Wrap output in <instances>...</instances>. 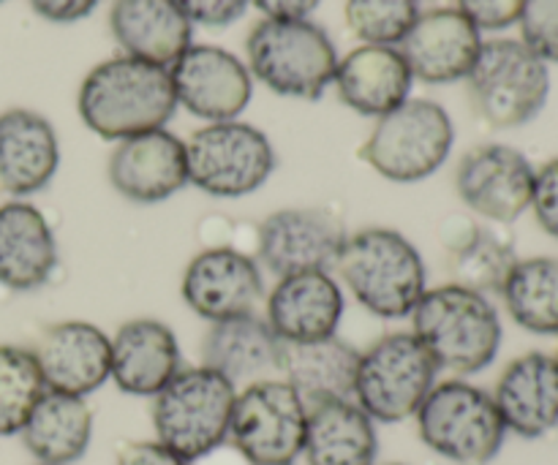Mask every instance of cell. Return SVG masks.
Wrapping results in <instances>:
<instances>
[{"label": "cell", "instance_id": "cell-1", "mask_svg": "<svg viewBox=\"0 0 558 465\" xmlns=\"http://www.w3.org/2000/svg\"><path fill=\"white\" fill-rule=\"evenodd\" d=\"M76 109L87 129L107 142L167 129L178 109L172 76L163 65L118 54L93 65L80 85Z\"/></svg>", "mask_w": 558, "mask_h": 465}, {"label": "cell", "instance_id": "cell-2", "mask_svg": "<svg viewBox=\"0 0 558 465\" xmlns=\"http://www.w3.org/2000/svg\"><path fill=\"white\" fill-rule=\"evenodd\" d=\"M412 332L439 370L456 379L483 374L499 357L505 327L488 294L461 283L430 286L412 310Z\"/></svg>", "mask_w": 558, "mask_h": 465}, {"label": "cell", "instance_id": "cell-3", "mask_svg": "<svg viewBox=\"0 0 558 465\" xmlns=\"http://www.w3.org/2000/svg\"><path fill=\"white\" fill-rule=\"evenodd\" d=\"M343 286L379 319H409L428 292V267L398 229L368 227L349 234L336 265Z\"/></svg>", "mask_w": 558, "mask_h": 465}, {"label": "cell", "instance_id": "cell-4", "mask_svg": "<svg viewBox=\"0 0 558 465\" xmlns=\"http://www.w3.org/2000/svg\"><path fill=\"white\" fill-rule=\"evenodd\" d=\"M238 387L207 365L180 368V374L150 397L153 433L158 444L194 463L229 444Z\"/></svg>", "mask_w": 558, "mask_h": 465}, {"label": "cell", "instance_id": "cell-5", "mask_svg": "<svg viewBox=\"0 0 558 465\" xmlns=\"http://www.w3.org/2000/svg\"><path fill=\"white\" fill-rule=\"evenodd\" d=\"M251 76L283 98L316 101L332 85L338 52L325 27L311 20H265L245 38Z\"/></svg>", "mask_w": 558, "mask_h": 465}, {"label": "cell", "instance_id": "cell-6", "mask_svg": "<svg viewBox=\"0 0 558 465\" xmlns=\"http://www.w3.org/2000/svg\"><path fill=\"white\" fill-rule=\"evenodd\" d=\"M414 423L420 441L430 452L458 465L494 463L510 436L494 395L456 376L436 381Z\"/></svg>", "mask_w": 558, "mask_h": 465}, {"label": "cell", "instance_id": "cell-7", "mask_svg": "<svg viewBox=\"0 0 558 465\" xmlns=\"http://www.w3.org/2000/svg\"><path fill=\"white\" fill-rule=\"evenodd\" d=\"M477 118L490 129H518L537 118L550 98V69L521 38L483 41L466 76Z\"/></svg>", "mask_w": 558, "mask_h": 465}, {"label": "cell", "instance_id": "cell-8", "mask_svg": "<svg viewBox=\"0 0 558 465\" xmlns=\"http://www.w3.org/2000/svg\"><path fill=\"white\" fill-rule=\"evenodd\" d=\"M456 145V125L441 103L409 98L376 120L360 158L390 183H420L439 172Z\"/></svg>", "mask_w": 558, "mask_h": 465}, {"label": "cell", "instance_id": "cell-9", "mask_svg": "<svg viewBox=\"0 0 558 465\" xmlns=\"http://www.w3.org/2000/svg\"><path fill=\"white\" fill-rule=\"evenodd\" d=\"M439 374V365L412 330L387 332L360 352L352 401L376 425L407 423L420 412Z\"/></svg>", "mask_w": 558, "mask_h": 465}, {"label": "cell", "instance_id": "cell-10", "mask_svg": "<svg viewBox=\"0 0 558 465\" xmlns=\"http://www.w3.org/2000/svg\"><path fill=\"white\" fill-rule=\"evenodd\" d=\"M189 183L213 199H243L276 172V150L265 131L243 120L207 123L185 142Z\"/></svg>", "mask_w": 558, "mask_h": 465}, {"label": "cell", "instance_id": "cell-11", "mask_svg": "<svg viewBox=\"0 0 558 465\" xmlns=\"http://www.w3.org/2000/svg\"><path fill=\"white\" fill-rule=\"evenodd\" d=\"M305 428V401L272 376L238 390L229 444L251 465H294L303 457Z\"/></svg>", "mask_w": 558, "mask_h": 465}, {"label": "cell", "instance_id": "cell-12", "mask_svg": "<svg viewBox=\"0 0 558 465\" xmlns=\"http://www.w3.org/2000/svg\"><path fill=\"white\" fill-rule=\"evenodd\" d=\"M349 232L325 207H287L256 227V261L276 278L298 272H332Z\"/></svg>", "mask_w": 558, "mask_h": 465}, {"label": "cell", "instance_id": "cell-13", "mask_svg": "<svg viewBox=\"0 0 558 465\" xmlns=\"http://www.w3.org/2000/svg\"><path fill=\"white\" fill-rule=\"evenodd\" d=\"M534 163L510 145H477L458 161L456 191L477 218L510 227L532 207Z\"/></svg>", "mask_w": 558, "mask_h": 465}, {"label": "cell", "instance_id": "cell-14", "mask_svg": "<svg viewBox=\"0 0 558 465\" xmlns=\"http://www.w3.org/2000/svg\"><path fill=\"white\" fill-rule=\"evenodd\" d=\"M180 297L207 325L256 314L265 299V276L256 256L232 245H210L185 265Z\"/></svg>", "mask_w": 558, "mask_h": 465}, {"label": "cell", "instance_id": "cell-15", "mask_svg": "<svg viewBox=\"0 0 558 465\" xmlns=\"http://www.w3.org/2000/svg\"><path fill=\"white\" fill-rule=\"evenodd\" d=\"M169 76L178 107H185L207 123L238 120L254 96L248 65L229 49L213 44H191L169 65Z\"/></svg>", "mask_w": 558, "mask_h": 465}, {"label": "cell", "instance_id": "cell-16", "mask_svg": "<svg viewBox=\"0 0 558 465\" xmlns=\"http://www.w3.org/2000/svg\"><path fill=\"white\" fill-rule=\"evenodd\" d=\"M112 188L134 205H158L189 185L185 142L172 131L156 129L118 142L107 161Z\"/></svg>", "mask_w": 558, "mask_h": 465}, {"label": "cell", "instance_id": "cell-17", "mask_svg": "<svg viewBox=\"0 0 558 465\" xmlns=\"http://www.w3.org/2000/svg\"><path fill=\"white\" fill-rule=\"evenodd\" d=\"M44 387L65 395L87 397L109 381L112 341L93 321H58L38 335L31 348Z\"/></svg>", "mask_w": 558, "mask_h": 465}, {"label": "cell", "instance_id": "cell-18", "mask_svg": "<svg viewBox=\"0 0 558 465\" xmlns=\"http://www.w3.org/2000/svg\"><path fill=\"white\" fill-rule=\"evenodd\" d=\"M398 49L414 79L450 85L466 79L474 69L483 49V30L458 9L441 5L420 14Z\"/></svg>", "mask_w": 558, "mask_h": 465}, {"label": "cell", "instance_id": "cell-19", "mask_svg": "<svg viewBox=\"0 0 558 465\" xmlns=\"http://www.w3.org/2000/svg\"><path fill=\"white\" fill-rule=\"evenodd\" d=\"M347 297L332 272L278 278L265 303V321L281 343H308L338 335Z\"/></svg>", "mask_w": 558, "mask_h": 465}, {"label": "cell", "instance_id": "cell-20", "mask_svg": "<svg viewBox=\"0 0 558 465\" xmlns=\"http://www.w3.org/2000/svg\"><path fill=\"white\" fill-rule=\"evenodd\" d=\"M507 433L518 439H545L558 428V357L529 352L501 370L490 392Z\"/></svg>", "mask_w": 558, "mask_h": 465}, {"label": "cell", "instance_id": "cell-21", "mask_svg": "<svg viewBox=\"0 0 558 465\" xmlns=\"http://www.w3.org/2000/svg\"><path fill=\"white\" fill-rule=\"evenodd\" d=\"M109 341H112L109 381H114L123 395L156 397L183 368L178 335L172 327L158 319L125 321Z\"/></svg>", "mask_w": 558, "mask_h": 465}, {"label": "cell", "instance_id": "cell-22", "mask_svg": "<svg viewBox=\"0 0 558 465\" xmlns=\"http://www.w3.org/2000/svg\"><path fill=\"white\" fill-rule=\"evenodd\" d=\"M60 250L47 216L25 199L0 205V286L36 292L52 281Z\"/></svg>", "mask_w": 558, "mask_h": 465}, {"label": "cell", "instance_id": "cell-23", "mask_svg": "<svg viewBox=\"0 0 558 465\" xmlns=\"http://www.w3.org/2000/svg\"><path fill=\"white\" fill-rule=\"evenodd\" d=\"M60 169L54 125L33 109L14 107L0 114V188L31 196L47 188Z\"/></svg>", "mask_w": 558, "mask_h": 465}, {"label": "cell", "instance_id": "cell-24", "mask_svg": "<svg viewBox=\"0 0 558 465\" xmlns=\"http://www.w3.org/2000/svg\"><path fill=\"white\" fill-rule=\"evenodd\" d=\"M332 85L352 112L379 120L412 98L414 76L398 47L360 44L338 60Z\"/></svg>", "mask_w": 558, "mask_h": 465}, {"label": "cell", "instance_id": "cell-25", "mask_svg": "<svg viewBox=\"0 0 558 465\" xmlns=\"http://www.w3.org/2000/svg\"><path fill=\"white\" fill-rule=\"evenodd\" d=\"M109 30L123 54L163 69L194 44V25L174 0H112Z\"/></svg>", "mask_w": 558, "mask_h": 465}, {"label": "cell", "instance_id": "cell-26", "mask_svg": "<svg viewBox=\"0 0 558 465\" xmlns=\"http://www.w3.org/2000/svg\"><path fill=\"white\" fill-rule=\"evenodd\" d=\"M281 348L276 332L265 316L245 314L234 319L213 321L202 338V365L221 374L234 387L272 379L281 365Z\"/></svg>", "mask_w": 558, "mask_h": 465}, {"label": "cell", "instance_id": "cell-27", "mask_svg": "<svg viewBox=\"0 0 558 465\" xmlns=\"http://www.w3.org/2000/svg\"><path fill=\"white\" fill-rule=\"evenodd\" d=\"M357 368L360 348L330 335L308 343H283L278 379L287 381L311 408L330 401H352Z\"/></svg>", "mask_w": 558, "mask_h": 465}, {"label": "cell", "instance_id": "cell-28", "mask_svg": "<svg viewBox=\"0 0 558 465\" xmlns=\"http://www.w3.org/2000/svg\"><path fill=\"white\" fill-rule=\"evenodd\" d=\"M450 232L441 234L450 254L452 283L483 294H499L515 261L521 259L507 227L499 223H474L469 218H450Z\"/></svg>", "mask_w": 558, "mask_h": 465}, {"label": "cell", "instance_id": "cell-29", "mask_svg": "<svg viewBox=\"0 0 558 465\" xmlns=\"http://www.w3.org/2000/svg\"><path fill=\"white\" fill-rule=\"evenodd\" d=\"M20 439L33 461L41 465L82 461L93 441V408L87 406V397L47 390L22 425Z\"/></svg>", "mask_w": 558, "mask_h": 465}, {"label": "cell", "instance_id": "cell-30", "mask_svg": "<svg viewBox=\"0 0 558 465\" xmlns=\"http://www.w3.org/2000/svg\"><path fill=\"white\" fill-rule=\"evenodd\" d=\"M303 457L308 465H376V423L354 401L311 406Z\"/></svg>", "mask_w": 558, "mask_h": 465}, {"label": "cell", "instance_id": "cell-31", "mask_svg": "<svg viewBox=\"0 0 558 465\" xmlns=\"http://www.w3.org/2000/svg\"><path fill=\"white\" fill-rule=\"evenodd\" d=\"M499 297L507 314L521 330L532 335L558 338V259L556 256H529L518 259Z\"/></svg>", "mask_w": 558, "mask_h": 465}, {"label": "cell", "instance_id": "cell-32", "mask_svg": "<svg viewBox=\"0 0 558 465\" xmlns=\"http://www.w3.org/2000/svg\"><path fill=\"white\" fill-rule=\"evenodd\" d=\"M44 392L47 387L31 348L0 343V439L20 436Z\"/></svg>", "mask_w": 558, "mask_h": 465}, {"label": "cell", "instance_id": "cell-33", "mask_svg": "<svg viewBox=\"0 0 558 465\" xmlns=\"http://www.w3.org/2000/svg\"><path fill=\"white\" fill-rule=\"evenodd\" d=\"M347 27L376 47H398L420 16L417 0H347Z\"/></svg>", "mask_w": 558, "mask_h": 465}, {"label": "cell", "instance_id": "cell-34", "mask_svg": "<svg viewBox=\"0 0 558 465\" xmlns=\"http://www.w3.org/2000/svg\"><path fill=\"white\" fill-rule=\"evenodd\" d=\"M521 41L545 63H558V0H523Z\"/></svg>", "mask_w": 558, "mask_h": 465}, {"label": "cell", "instance_id": "cell-35", "mask_svg": "<svg viewBox=\"0 0 558 465\" xmlns=\"http://www.w3.org/2000/svg\"><path fill=\"white\" fill-rule=\"evenodd\" d=\"M529 210L534 212L539 229L548 237L558 240V158H550L534 174V194Z\"/></svg>", "mask_w": 558, "mask_h": 465}, {"label": "cell", "instance_id": "cell-36", "mask_svg": "<svg viewBox=\"0 0 558 465\" xmlns=\"http://www.w3.org/2000/svg\"><path fill=\"white\" fill-rule=\"evenodd\" d=\"M456 9L469 16L480 30H505L518 25L523 0H456Z\"/></svg>", "mask_w": 558, "mask_h": 465}, {"label": "cell", "instance_id": "cell-37", "mask_svg": "<svg viewBox=\"0 0 558 465\" xmlns=\"http://www.w3.org/2000/svg\"><path fill=\"white\" fill-rule=\"evenodd\" d=\"M174 3L189 16L191 25L227 27L245 14L251 0H174Z\"/></svg>", "mask_w": 558, "mask_h": 465}, {"label": "cell", "instance_id": "cell-38", "mask_svg": "<svg viewBox=\"0 0 558 465\" xmlns=\"http://www.w3.org/2000/svg\"><path fill=\"white\" fill-rule=\"evenodd\" d=\"M114 465H191L180 455H174L172 450H167L163 444H158L156 439L150 441H129V444L120 446L118 461Z\"/></svg>", "mask_w": 558, "mask_h": 465}, {"label": "cell", "instance_id": "cell-39", "mask_svg": "<svg viewBox=\"0 0 558 465\" xmlns=\"http://www.w3.org/2000/svg\"><path fill=\"white\" fill-rule=\"evenodd\" d=\"M27 3L41 20L69 25V22H80L90 16L96 11L98 0H27Z\"/></svg>", "mask_w": 558, "mask_h": 465}, {"label": "cell", "instance_id": "cell-40", "mask_svg": "<svg viewBox=\"0 0 558 465\" xmlns=\"http://www.w3.org/2000/svg\"><path fill=\"white\" fill-rule=\"evenodd\" d=\"M251 3L272 20H308L322 0H251Z\"/></svg>", "mask_w": 558, "mask_h": 465}, {"label": "cell", "instance_id": "cell-41", "mask_svg": "<svg viewBox=\"0 0 558 465\" xmlns=\"http://www.w3.org/2000/svg\"><path fill=\"white\" fill-rule=\"evenodd\" d=\"M191 465H251V463L245 461V457L240 455L232 444H223V446H218V450H213L210 455L199 457V461H194Z\"/></svg>", "mask_w": 558, "mask_h": 465}, {"label": "cell", "instance_id": "cell-42", "mask_svg": "<svg viewBox=\"0 0 558 465\" xmlns=\"http://www.w3.org/2000/svg\"><path fill=\"white\" fill-rule=\"evenodd\" d=\"M385 465H409V463H385Z\"/></svg>", "mask_w": 558, "mask_h": 465}, {"label": "cell", "instance_id": "cell-43", "mask_svg": "<svg viewBox=\"0 0 558 465\" xmlns=\"http://www.w3.org/2000/svg\"><path fill=\"white\" fill-rule=\"evenodd\" d=\"M556 357H558V348H556Z\"/></svg>", "mask_w": 558, "mask_h": 465}, {"label": "cell", "instance_id": "cell-44", "mask_svg": "<svg viewBox=\"0 0 558 465\" xmlns=\"http://www.w3.org/2000/svg\"><path fill=\"white\" fill-rule=\"evenodd\" d=\"M36 465H41V463H36Z\"/></svg>", "mask_w": 558, "mask_h": 465}, {"label": "cell", "instance_id": "cell-45", "mask_svg": "<svg viewBox=\"0 0 558 465\" xmlns=\"http://www.w3.org/2000/svg\"><path fill=\"white\" fill-rule=\"evenodd\" d=\"M0 3H3V0H0Z\"/></svg>", "mask_w": 558, "mask_h": 465}]
</instances>
